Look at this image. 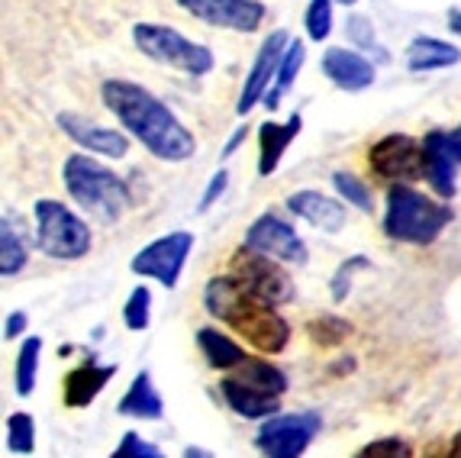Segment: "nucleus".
<instances>
[{
	"label": "nucleus",
	"instance_id": "nucleus-36",
	"mask_svg": "<svg viewBox=\"0 0 461 458\" xmlns=\"http://www.w3.org/2000/svg\"><path fill=\"white\" fill-rule=\"evenodd\" d=\"M226 188H230V171H226V169L213 171V175H210V181H207V188H203V194H200L197 214H207L210 206H213L216 200L226 194Z\"/></svg>",
	"mask_w": 461,
	"mask_h": 458
},
{
	"label": "nucleus",
	"instance_id": "nucleus-41",
	"mask_svg": "<svg viewBox=\"0 0 461 458\" xmlns=\"http://www.w3.org/2000/svg\"><path fill=\"white\" fill-rule=\"evenodd\" d=\"M448 30L455 32V36L461 39V7H455V10H448Z\"/></svg>",
	"mask_w": 461,
	"mask_h": 458
},
{
	"label": "nucleus",
	"instance_id": "nucleus-16",
	"mask_svg": "<svg viewBox=\"0 0 461 458\" xmlns=\"http://www.w3.org/2000/svg\"><path fill=\"white\" fill-rule=\"evenodd\" d=\"M423 178L436 197L452 200L458 194V159L452 155L446 130H429L423 136Z\"/></svg>",
	"mask_w": 461,
	"mask_h": 458
},
{
	"label": "nucleus",
	"instance_id": "nucleus-23",
	"mask_svg": "<svg viewBox=\"0 0 461 458\" xmlns=\"http://www.w3.org/2000/svg\"><path fill=\"white\" fill-rule=\"evenodd\" d=\"M197 349H200V355L207 359V365L216 368V371H236V368L249 359L246 349H242L232 336L220 333L216 326L197 329Z\"/></svg>",
	"mask_w": 461,
	"mask_h": 458
},
{
	"label": "nucleus",
	"instance_id": "nucleus-9",
	"mask_svg": "<svg viewBox=\"0 0 461 458\" xmlns=\"http://www.w3.org/2000/svg\"><path fill=\"white\" fill-rule=\"evenodd\" d=\"M230 275H236L239 281H242V288L252 290L255 298H262L265 304H271V307L291 304L294 294H297L291 275L285 271L281 261L268 259V255H262V252H252L246 245L232 255Z\"/></svg>",
	"mask_w": 461,
	"mask_h": 458
},
{
	"label": "nucleus",
	"instance_id": "nucleus-26",
	"mask_svg": "<svg viewBox=\"0 0 461 458\" xmlns=\"http://www.w3.org/2000/svg\"><path fill=\"white\" fill-rule=\"evenodd\" d=\"M39 359H42V339L26 336L16 349V365H14V390L16 398H30L39 381Z\"/></svg>",
	"mask_w": 461,
	"mask_h": 458
},
{
	"label": "nucleus",
	"instance_id": "nucleus-20",
	"mask_svg": "<svg viewBox=\"0 0 461 458\" xmlns=\"http://www.w3.org/2000/svg\"><path fill=\"white\" fill-rule=\"evenodd\" d=\"M220 394H223L226 407H230L236 417H242V420H268V417H275L281 407H277L275 394H268V390H258L252 388V384L239 381V378H223L220 381Z\"/></svg>",
	"mask_w": 461,
	"mask_h": 458
},
{
	"label": "nucleus",
	"instance_id": "nucleus-15",
	"mask_svg": "<svg viewBox=\"0 0 461 458\" xmlns=\"http://www.w3.org/2000/svg\"><path fill=\"white\" fill-rule=\"evenodd\" d=\"M320 69H323V75L330 78L339 91H348V94L368 91L377 78L375 61L365 52H358V49H346V46L326 49L323 59H320Z\"/></svg>",
	"mask_w": 461,
	"mask_h": 458
},
{
	"label": "nucleus",
	"instance_id": "nucleus-43",
	"mask_svg": "<svg viewBox=\"0 0 461 458\" xmlns=\"http://www.w3.org/2000/svg\"><path fill=\"white\" fill-rule=\"evenodd\" d=\"M448 458H461V433L452 435V449H448Z\"/></svg>",
	"mask_w": 461,
	"mask_h": 458
},
{
	"label": "nucleus",
	"instance_id": "nucleus-6",
	"mask_svg": "<svg viewBox=\"0 0 461 458\" xmlns=\"http://www.w3.org/2000/svg\"><path fill=\"white\" fill-rule=\"evenodd\" d=\"M132 46L146 59L158 61L165 69H175L187 78H203L213 71L216 59L203 42H194L175 26L162 23H132Z\"/></svg>",
	"mask_w": 461,
	"mask_h": 458
},
{
	"label": "nucleus",
	"instance_id": "nucleus-17",
	"mask_svg": "<svg viewBox=\"0 0 461 458\" xmlns=\"http://www.w3.org/2000/svg\"><path fill=\"white\" fill-rule=\"evenodd\" d=\"M285 204L297 220L323 229V233H339V229L346 226V200L330 197V194H323V191H313V188L291 191Z\"/></svg>",
	"mask_w": 461,
	"mask_h": 458
},
{
	"label": "nucleus",
	"instance_id": "nucleus-21",
	"mask_svg": "<svg viewBox=\"0 0 461 458\" xmlns=\"http://www.w3.org/2000/svg\"><path fill=\"white\" fill-rule=\"evenodd\" d=\"M403 61L413 75H429V71L455 69L461 61V49L438 36H413L403 49Z\"/></svg>",
	"mask_w": 461,
	"mask_h": 458
},
{
	"label": "nucleus",
	"instance_id": "nucleus-4",
	"mask_svg": "<svg viewBox=\"0 0 461 458\" xmlns=\"http://www.w3.org/2000/svg\"><path fill=\"white\" fill-rule=\"evenodd\" d=\"M452 206L436 194L416 191L413 184H387L381 229L393 243L432 245L452 223Z\"/></svg>",
	"mask_w": 461,
	"mask_h": 458
},
{
	"label": "nucleus",
	"instance_id": "nucleus-35",
	"mask_svg": "<svg viewBox=\"0 0 461 458\" xmlns=\"http://www.w3.org/2000/svg\"><path fill=\"white\" fill-rule=\"evenodd\" d=\"M358 268H371V261L365 259V255H352L348 261H342L339 265V271L332 275V300H346L348 298V290H352V278Z\"/></svg>",
	"mask_w": 461,
	"mask_h": 458
},
{
	"label": "nucleus",
	"instance_id": "nucleus-11",
	"mask_svg": "<svg viewBox=\"0 0 461 458\" xmlns=\"http://www.w3.org/2000/svg\"><path fill=\"white\" fill-rule=\"evenodd\" d=\"M242 245L252 249V252H262L268 259L281 261V265H307V245H303V239L275 210H265V214H258L249 223Z\"/></svg>",
	"mask_w": 461,
	"mask_h": 458
},
{
	"label": "nucleus",
	"instance_id": "nucleus-3",
	"mask_svg": "<svg viewBox=\"0 0 461 458\" xmlns=\"http://www.w3.org/2000/svg\"><path fill=\"white\" fill-rule=\"evenodd\" d=\"M62 184L68 197L77 204V210L91 216L94 223H104V226L123 220V214L132 204L130 184L87 152H75L65 159Z\"/></svg>",
	"mask_w": 461,
	"mask_h": 458
},
{
	"label": "nucleus",
	"instance_id": "nucleus-38",
	"mask_svg": "<svg viewBox=\"0 0 461 458\" xmlns=\"http://www.w3.org/2000/svg\"><path fill=\"white\" fill-rule=\"evenodd\" d=\"M26 326H30V316L23 314V310H14V314L7 316V323H4V339H26Z\"/></svg>",
	"mask_w": 461,
	"mask_h": 458
},
{
	"label": "nucleus",
	"instance_id": "nucleus-40",
	"mask_svg": "<svg viewBox=\"0 0 461 458\" xmlns=\"http://www.w3.org/2000/svg\"><path fill=\"white\" fill-rule=\"evenodd\" d=\"M448 145H452V155L458 159V165H461V123L455 126L452 133H448Z\"/></svg>",
	"mask_w": 461,
	"mask_h": 458
},
{
	"label": "nucleus",
	"instance_id": "nucleus-33",
	"mask_svg": "<svg viewBox=\"0 0 461 458\" xmlns=\"http://www.w3.org/2000/svg\"><path fill=\"white\" fill-rule=\"evenodd\" d=\"M310 339L320 345H339L342 339L348 336V323L346 320H339V316H323V320H313L310 323Z\"/></svg>",
	"mask_w": 461,
	"mask_h": 458
},
{
	"label": "nucleus",
	"instance_id": "nucleus-28",
	"mask_svg": "<svg viewBox=\"0 0 461 458\" xmlns=\"http://www.w3.org/2000/svg\"><path fill=\"white\" fill-rule=\"evenodd\" d=\"M123 323L132 333H146L152 323V290L146 284H136L123 304Z\"/></svg>",
	"mask_w": 461,
	"mask_h": 458
},
{
	"label": "nucleus",
	"instance_id": "nucleus-45",
	"mask_svg": "<svg viewBox=\"0 0 461 458\" xmlns=\"http://www.w3.org/2000/svg\"><path fill=\"white\" fill-rule=\"evenodd\" d=\"M355 458H362V455H355Z\"/></svg>",
	"mask_w": 461,
	"mask_h": 458
},
{
	"label": "nucleus",
	"instance_id": "nucleus-14",
	"mask_svg": "<svg viewBox=\"0 0 461 458\" xmlns=\"http://www.w3.org/2000/svg\"><path fill=\"white\" fill-rule=\"evenodd\" d=\"M55 123H59V130H62L81 152L100 155V159H116V161L130 155V133L113 130V126H100V123L87 120V116L71 114V110L55 116Z\"/></svg>",
	"mask_w": 461,
	"mask_h": 458
},
{
	"label": "nucleus",
	"instance_id": "nucleus-31",
	"mask_svg": "<svg viewBox=\"0 0 461 458\" xmlns=\"http://www.w3.org/2000/svg\"><path fill=\"white\" fill-rule=\"evenodd\" d=\"M303 30L310 42H326L332 36V0H310L303 14Z\"/></svg>",
	"mask_w": 461,
	"mask_h": 458
},
{
	"label": "nucleus",
	"instance_id": "nucleus-10",
	"mask_svg": "<svg viewBox=\"0 0 461 458\" xmlns=\"http://www.w3.org/2000/svg\"><path fill=\"white\" fill-rule=\"evenodd\" d=\"M368 165L387 184H413L416 178H423V139H413L410 133H387L371 145Z\"/></svg>",
	"mask_w": 461,
	"mask_h": 458
},
{
	"label": "nucleus",
	"instance_id": "nucleus-22",
	"mask_svg": "<svg viewBox=\"0 0 461 458\" xmlns=\"http://www.w3.org/2000/svg\"><path fill=\"white\" fill-rule=\"evenodd\" d=\"M116 413L120 417H130V420H146V423H158L165 417V400L155 388L152 374L139 371L132 378V384L126 388V394L116 404Z\"/></svg>",
	"mask_w": 461,
	"mask_h": 458
},
{
	"label": "nucleus",
	"instance_id": "nucleus-18",
	"mask_svg": "<svg viewBox=\"0 0 461 458\" xmlns=\"http://www.w3.org/2000/svg\"><path fill=\"white\" fill-rule=\"evenodd\" d=\"M116 374V365H100V362H81L77 368H71L68 374H65V407H71V410H81V407H91L94 400L104 394V388H107L110 381H113Z\"/></svg>",
	"mask_w": 461,
	"mask_h": 458
},
{
	"label": "nucleus",
	"instance_id": "nucleus-2",
	"mask_svg": "<svg viewBox=\"0 0 461 458\" xmlns=\"http://www.w3.org/2000/svg\"><path fill=\"white\" fill-rule=\"evenodd\" d=\"M203 307L213 320L236 329L239 336L249 339L265 355H277L291 343V323L277 314V307L255 298L252 290L242 288L236 275H216L203 288Z\"/></svg>",
	"mask_w": 461,
	"mask_h": 458
},
{
	"label": "nucleus",
	"instance_id": "nucleus-44",
	"mask_svg": "<svg viewBox=\"0 0 461 458\" xmlns=\"http://www.w3.org/2000/svg\"><path fill=\"white\" fill-rule=\"evenodd\" d=\"M339 4H346V7H355V4H358V0H339Z\"/></svg>",
	"mask_w": 461,
	"mask_h": 458
},
{
	"label": "nucleus",
	"instance_id": "nucleus-13",
	"mask_svg": "<svg viewBox=\"0 0 461 458\" xmlns=\"http://www.w3.org/2000/svg\"><path fill=\"white\" fill-rule=\"evenodd\" d=\"M287 30H275L262 39V46L255 52V61L252 69H249L246 81H242V91H239V100H236V114L239 116H249L265 97L268 91L275 87V78H277V69H281V59L287 52Z\"/></svg>",
	"mask_w": 461,
	"mask_h": 458
},
{
	"label": "nucleus",
	"instance_id": "nucleus-29",
	"mask_svg": "<svg viewBox=\"0 0 461 458\" xmlns=\"http://www.w3.org/2000/svg\"><path fill=\"white\" fill-rule=\"evenodd\" d=\"M332 188H336L339 200H346V204L355 206V210H362V214H371V210H375L368 184H365L358 175H352V171H336V175H332Z\"/></svg>",
	"mask_w": 461,
	"mask_h": 458
},
{
	"label": "nucleus",
	"instance_id": "nucleus-30",
	"mask_svg": "<svg viewBox=\"0 0 461 458\" xmlns=\"http://www.w3.org/2000/svg\"><path fill=\"white\" fill-rule=\"evenodd\" d=\"M7 449L14 455H32L36 449V423L30 413H10L7 417Z\"/></svg>",
	"mask_w": 461,
	"mask_h": 458
},
{
	"label": "nucleus",
	"instance_id": "nucleus-12",
	"mask_svg": "<svg viewBox=\"0 0 461 458\" xmlns=\"http://www.w3.org/2000/svg\"><path fill=\"white\" fill-rule=\"evenodd\" d=\"M177 7L197 23L230 32H258L268 16L262 0H177Z\"/></svg>",
	"mask_w": 461,
	"mask_h": 458
},
{
	"label": "nucleus",
	"instance_id": "nucleus-42",
	"mask_svg": "<svg viewBox=\"0 0 461 458\" xmlns=\"http://www.w3.org/2000/svg\"><path fill=\"white\" fill-rule=\"evenodd\" d=\"M185 458H216L210 449H203V445H187L185 449Z\"/></svg>",
	"mask_w": 461,
	"mask_h": 458
},
{
	"label": "nucleus",
	"instance_id": "nucleus-1",
	"mask_svg": "<svg viewBox=\"0 0 461 458\" xmlns=\"http://www.w3.org/2000/svg\"><path fill=\"white\" fill-rule=\"evenodd\" d=\"M100 100L116 116V123L123 126V133H130L152 159L181 165V161L197 155L194 133L149 87L126 81V78H110V81L100 85Z\"/></svg>",
	"mask_w": 461,
	"mask_h": 458
},
{
	"label": "nucleus",
	"instance_id": "nucleus-34",
	"mask_svg": "<svg viewBox=\"0 0 461 458\" xmlns=\"http://www.w3.org/2000/svg\"><path fill=\"white\" fill-rule=\"evenodd\" d=\"M358 455L362 458H413V449H410V443L400 439V435H381V439L365 445Z\"/></svg>",
	"mask_w": 461,
	"mask_h": 458
},
{
	"label": "nucleus",
	"instance_id": "nucleus-7",
	"mask_svg": "<svg viewBox=\"0 0 461 458\" xmlns=\"http://www.w3.org/2000/svg\"><path fill=\"white\" fill-rule=\"evenodd\" d=\"M320 429H323L320 410L275 413V417L262 420V426L255 433V445L265 458H300L320 435Z\"/></svg>",
	"mask_w": 461,
	"mask_h": 458
},
{
	"label": "nucleus",
	"instance_id": "nucleus-24",
	"mask_svg": "<svg viewBox=\"0 0 461 458\" xmlns=\"http://www.w3.org/2000/svg\"><path fill=\"white\" fill-rule=\"evenodd\" d=\"M303 61H307V42H303V39H291V42H287L285 59H281V69H277L275 87H271L268 97L262 100L265 110H277L281 97H285V94L294 87V81H297L300 69H303Z\"/></svg>",
	"mask_w": 461,
	"mask_h": 458
},
{
	"label": "nucleus",
	"instance_id": "nucleus-19",
	"mask_svg": "<svg viewBox=\"0 0 461 458\" xmlns=\"http://www.w3.org/2000/svg\"><path fill=\"white\" fill-rule=\"evenodd\" d=\"M300 130H303V116L300 114H291L285 123L268 120L258 126V175L262 178L275 175L287 152V145L300 136Z\"/></svg>",
	"mask_w": 461,
	"mask_h": 458
},
{
	"label": "nucleus",
	"instance_id": "nucleus-32",
	"mask_svg": "<svg viewBox=\"0 0 461 458\" xmlns=\"http://www.w3.org/2000/svg\"><path fill=\"white\" fill-rule=\"evenodd\" d=\"M110 458H165V452L158 449L155 443H149V439H142V435L130 429V433H123L120 445L110 452Z\"/></svg>",
	"mask_w": 461,
	"mask_h": 458
},
{
	"label": "nucleus",
	"instance_id": "nucleus-37",
	"mask_svg": "<svg viewBox=\"0 0 461 458\" xmlns=\"http://www.w3.org/2000/svg\"><path fill=\"white\" fill-rule=\"evenodd\" d=\"M346 32H348V39H352L355 49H362V52H371V49H377L375 32H371V23L365 20V16H348Z\"/></svg>",
	"mask_w": 461,
	"mask_h": 458
},
{
	"label": "nucleus",
	"instance_id": "nucleus-5",
	"mask_svg": "<svg viewBox=\"0 0 461 458\" xmlns=\"http://www.w3.org/2000/svg\"><path fill=\"white\" fill-rule=\"evenodd\" d=\"M32 229H36V249L55 261L85 259L94 245L85 216L55 197H42L32 204Z\"/></svg>",
	"mask_w": 461,
	"mask_h": 458
},
{
	"label": "nucleus",
	"instance_id": "nucleus-39",
	"mask_svg": "<svg viewBox=\"0 0 461 458\" xmlns=\"http://www.w3.org/2000/svg\"><path fill=\"white\" fill-rule=\"evenodd\" d=\"M246 136H249V126H239L236 133H232L230 139H226V145H223V155L230 159V155H236L239 152V145L246 142Z\"/></svg>",
	"mask_w": 461,
	"mask_h": 458
},
{
	"label": "nucleus",
	"instance_id": "nucleus-27",
	"mask_svg": "<svg viewBox=\"0 0 461 458\" xmlns=\"http://www.w3.org/2000/svg\"><path fill=\"white\" fill-rule=\"evenodd\" d=\"M26 261H30V255H26L23 239L10 226V220H4V226H0V275L4 278L20 275L26 268Z\"/></svg>",
	"mask_w": 461,
	"mask_h": 458
},
{
	"label": "nucleus",
	"instance_id": "nucleus-25",
	"mask_svg": "<svg viewBox=\"0 0 461 458\" xmlns=\"http://www.w3.org/2000/svg\"><path fill=\"white\" fill-rule=\"evenodd\" d=\"M232 378L252 384V388H258V390H268V394H275V398L287 394V374L268 359H252V355H249V359L236 368Z\"/></svg>",
	"mask_w": 461,
	"mask_h": 458
},
{
	"label": "nucleus",
	"instance_id": "nucleus-8",
	"mask_svg": "<svg viewBox=\"0 0 461 458\" xmlns=\"http://www.w3.org/2000/svg\"><path fill=\"white\" fill-rule=\"evenodd\" d=\"M194 252V233L187 229H171L165 236L142 245L130 261V271L142 281H158L162 288H177L181 271Z\"/></svg>",
	"mask_w": 461,
	"mask_h": 458
}]
</instances>
